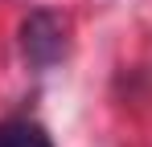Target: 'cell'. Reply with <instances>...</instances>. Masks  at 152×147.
<instances>
[{
    "instance_id": "6da1fadb",
    "label": "cell",
    "mask_w": 152,
    "mask_h": 147,
    "mask_svg": "<svg viewBox=\"0 0 152 147\" xmlns=\"http://www.w3.org/2000/svg\"><path fill=\"white\" fill-rule=\"evenodd\" d=\"M21 49H25L29 66H37V70H50L62 61V53H66V29L62 21L53 17L50 8H33L21 24Z\"/></svg>"
},
{
    "instance_id": "7a4b0ae2",
    "label": "cell",
    "mask_w": 152,
    "mask_h": 147,
    "mask_svg": "<svg viewBox=\"0 0 152 147\" xmlns=\"http://www.w3.org/2000/svg\"><path fill=\"white\" fill-rule=\"evenodd\" d=\"M0 147H53V139L45 135L41 122L8 119V122H0Z\"/></svg>"
}]
</instances>
